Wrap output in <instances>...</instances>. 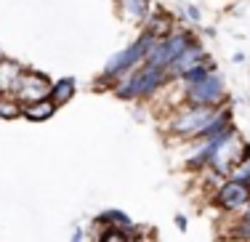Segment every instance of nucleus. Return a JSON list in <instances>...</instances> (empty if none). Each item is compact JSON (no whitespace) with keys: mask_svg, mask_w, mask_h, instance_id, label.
<instances>
[{"mask_svg":"<svg viewBox=\"0 0 250 242\" xmlns=\"http://www.w3.org/2000/svg\"><path fill=\"white\" fill-rule=\"evenodd\" d=\"M176 226L181 229V232H187V216H181V213H178V216H176Z\"/></svg>","mask_w":250,"mask_h":242,"instance_id":"nucleus-18","label":"nucleus"},{"mask_svg":"<svg viewBox=\"0 0 250 242\" xmlns=\"http://www.w3.org/2000/svg\"><path fill=\"white\" fill-rule=\"evenodd\" d=\"M231 179H234V181H242V184H250V160L237 165V168L231 170Z\"/></svg>","mask_w":250,"mask_h":242,"instance_id":"nucleus-16","label":"nucleus"},{"mask_svg":"<svg viewBox=\"0 0 250 242\" xmlns=\"http://www.w3.org/2000/svg\"><path fill=\"white\" fill-rule=\"evenodd\" d=\"M189 45H194L192 32H176V35H170L168 40H163V43H154V48L149 51V56H146V64H149V67H157V69H170V64H173Z\"/></svg>","mask_w":250,"mask_h":242,"instance_id":"nucleus-2","label":"nucleus"},{"mask_svg":"<svg viewBox=\"0 0 250 242\" xmlns=\"http://www.w3.org/2000/svg\"><path fill=\"white\" fill-rule=\"evenodd\" d=\"M24 80V67L8 59H0V91L5 93H16Z\"/></svg>","mask_w":250,"mask_h":242,"instance_id":"nucleus-8","label":"nucleus"},{"mask_svg":"<svg viewBox=\"0 0 250 242\" xmlns=\"http://www.w3.org/2000/svg\"><path fill=\"white\" fill-rule=\"evenodd\" d=\"M120 8H123V16H128L130 21H144L149 0H120Z\"/></svg>","mask_w":250,"mask_h":242,"instance_id":"nucleus-11","label":"nucleus"},{"mask_svg":"<svg viewBox=\"0 0 250 242\" xmlns=\"http://www.w3.org/2000/svg\"><path fill=\"white\" fill-rule=\"evenodd\" d=\"M53 112H56V104L45 99V101H38V104H29V107H24L21 115L29 117V120H35V122H40V120H48Z\"/></svg>","mask_w":250,"mask_h":242,"instance_id":"nucleus-12","label":"nucleus"},{"mask_svg":"<svg viewBox=\"0 0 250 242\" xmlns=\"http://www.w3.org/2000/svg\"><path fill=\"white\" fill-rule=\"evenodd\" d=\"M168 82V69H157V67H141L139 72H133L128 80L117 88V96L120 99H144L154 93L160 85Z\"/></svg>","mask_w":250,"mask_h":242,"instance_id":"nucleus-1","label":"nucleus"},{"mask_svg":"<svg viewBox=\"0 0 250 242\" xmlns=\"http://www.w3.org/2000/svg\"><path fill=\"white\" fill-rule=\"evenodd\" d=\"M242 218H250V202L245 205V210H242Z\"/></svg>","mask_w":250,"mask_h":242,"instance_id":"nucleus-21","label":"nucleus"},{"mask_svg":"<svg viewBox=\"0 0 250 242\" xmlns=\"http://www.w3.org/2000/svg\"><path fill=\"white\" fill-rule=\"evenodd\" d=\"M154 48V40L149 38V35H144L141 40H136L130 48H125L120 51L115 59H112L109 64L104 67V78H115V75H123V72H128L130 67H136V64L141 61L144 56H149V51Z\"/></svg>","mask_w":250,"mask_h":242,"instance_id":"nucleus-4","label":"nucleus"},{"mask_svg":"<svg viewBox=\"0 0 250 242\" xmlns=\"http://www.w3.org/2000/svg\"><path fill=\"white\" fill-rule=\"evenodd\" d=\"M133 242H141V240H133Z\"/></svg>","mask_w":250,"mask_h":242,"instance_id":"nucleus-22","label":"nucleus"},{"mask_svg":"<svg viewBox=\"0 0 250 242\" xmlns=\"http://www.w3.org/2000/svg\"><path fill=\"white\" fill-rule=\"evenodd\" d=\"M72 93H75V80L72 78H64V80H59L56 85H53V91H51V99H53V104H59V101H69L72 99Z\"/></svg>","mask_w":250,"mask_h":242,"instance_id":"nucleus-13","label":"nucleus"},{"mask_svg":"<svg viewBox=\"0 0 250 242\" xmlns=\"http://www.w3.org/2000/svg\"><path fill=\"white\" fill-rule=\"evenodd\" d=\"M99 242H130L128 237H125L123 232H115V229H106L104 234H101V240Z\"/></svg>","mask_w":250,"mask_h":242,"instance_id":"nucleus-17","label":"nucleus"},{"mask_svg":"<svg viewBox=\"0 0 250 242\" xmlns=\"http://www.w3.org/2000/svg\"><path fill=\"white\" fill-rule=\"evenodd\" d=\"M200 64H205V51H202L200 45L194 43V45H189V48L184 51V54L178 56L173 64H170V69H173V72H178V75L184 78V75H187L189 69L200 67Z\"/></svg>","mask_w":250,"mask_h":242,"instance_id":"nucleus-9","label":"nucleus"},{"mask_svg":"<svg viewBox=\"0 0 250 242\" xmlns=\"http://www.w3.org/2000/svg\"><path fill=\"white\" fill-rule=\"evenodd\" d=\"M170 27H173V21H170L168 14H154L152 19H146V32L154 43H163V40L170 38Z\"/></svg>","mask_w":250,"mask_h":242,"instance_id":"nucleus-10","label":"nucleus"},{"mask_svg":"<svg viewBox=\"0 0 250 242\" xmlns=\"http://www.w3.org/2000/svg\"><path fill=\"white\" fill-rule=\"evenodd\" d=\"M213 202H216L221 210H226V213L245 210V205L250 202V184H242V181H234V179L224 181V184L218 186Z\"/></svg>","mask_w":250,"mask_h":242,"instance_id":"nucleus-6","label":"nucleus"},{"mask_svg":"<svg viewBox=\"0 0 250 242\" xmlns=\"http://www.w3.org/2000/svg\"><path fill=\"white\" fill-rule=\"evenodd\" d=\"M208 75H210V67H208V64H200V67H194V69H189L187 75H184V82H187V85H194V82H200V80H205Z\"/></svg>","mask_w":250,"mask_h":242,"instance_id":"nucleus-15","label":"nucleus"},{"mask_svg":"<svg viewBox=\"0 0 250 242\" xmlns=\"http://www.w3.org/2000/svg\"><path fill=\"white\" fill-rule=\"evenodd\" d=\"M187 99L192 107H213L218 99H224V80L221 75L210 72L205 80L187 85Z\"/></svg>","mask_w":250,"mask_h":242,"instance_id":"nucleus-5","label":"nucleus"},{"mask_svg":"<svg viewBox=\"0 0 250 242\" xmlns=\"http://www.w3.org/2000/svg\"><path fill=\"white\" fill-rule=\"evenodd\" d=\"M187 16L192 21H200V14H197V8H194V5H189V8H187Z\"/></svg>","mask_w":250,"mask_h":242,"instance_id":"nucleus-19","label":"nucleus"},{"mask_svg":"<svg viewBox=\"0 0 250 242\" xmlns=\"http://www.w3.org/2000/svg\"><path fill=\"white\" fill-rule=\"evenodd\" d=\"M53 85L48 82L45 75H35V72H24V80H21L19 91H16V96H19V101H24L27 107L29 104H38V101H45V99L51 96Z\"/></svg>","mask_w":250,"mask_h":242,"instance_id":"nucleus-7","label":"nucleus"},{"mask_svg":"<svg viewBox=\"0 0 250 242\" xmlns=\"http://www.w3.org/2000/svg\"><path fill=\"white\" fill-rule=\"evenodd\" d=\"M83 240V229H75V234H72V242H80Z\"/></svg>","mask_w":250,"mask_h":242,"instance_id":"nucleus-20","label":"nucleus"},{"mask_svg":"<svg viewBox=\"0 0 250 242\" xmlns=\"http://www.w3.org/2000/svg\"><path fill=\"white\" fill-rule=\"evenodd\" d=\"M216 117V107H192L181 109L178 115L170 120V131L181 133V136H200L210 125V120Z\"/></svg>","mask_w":250,"mask_h":242,"instance_id":"nucleus-3","label":"nucleus"},{"mask_svg":"<svg viewBox=\"0 0 250 242\" xmlns=\"http://www.w3.org/2000/svg\"><path fill=\"white\" fill-rule=\"evenodd\" d=\"M21 112L24 109L19 107V99H0V117H3V120H14Z\"/></svg>","mask_w":250,"mask_h":242,"instance_id":"nucleus-14","label":"nucleus"}]
</instances>
